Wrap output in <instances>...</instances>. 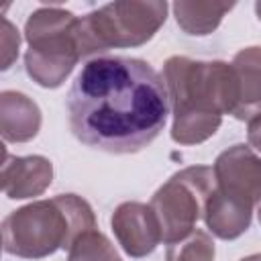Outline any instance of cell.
Listing matches in <instances>:
<instances>
[{
  "label": "cell",
  "instance_id": "obj_1",
  "mask_svg": "<svg viewBox=\"0 0 261 261\" xmlns=\"http://www.w3.org/2000/svg\"><path fill=\"white\" fill-rule=\"evenodd\" d=\"M73 137L86 147L126 155L151 145L169 114L163 75L137 57H94L67 92Z\"/></svg>",
  "mask_w": 261,
  "mask_h": 261
},
{
  "label": "cell",
  "instance_id": "obj_2",
  "mask_svg": "<svg viewBox=\"0 0 261 261\" xmlns=\"http://www.w3.org/2000/svg\"><path fill=\"white\" fill-rule=\"evenodd\" d=\"M163 82L173 112L171 139L200 145L222 124V114L237 108V80L226 61H196L173 55L163 63Z\"/></svg>",
  "mask_w": 261,
  "mask_h": 261
},
{
  "label": "cell",
  "instance_id": "obj_3",
  "mask_svg": "<svg viewBox=\"0 0 261 261\" xmlns=\"http://www.w3.org/2000/svg\"><path fill=\"white\" fill-rule=\"evenodd\" d=\"M96 228L92 206L77 194H59L12 210L2 220V247L8 255L43 259L67 249Z\"/></svg>",
  "mask_w": 261,
  "mask_h": 261
},
{
  "label": "cell",
  "instance_id": "obj_4",
  "mask_svg": "<svg viewBox=\"0 0 261 261\" xmlns=\"http://www.w3.org/2000/svg\"><path fill=\"white\" fill-rule=\"evenodd\" d=\"M77 22L73 12L59 6H41L27 18L24 69L41 88H59L82 59Z\"/></svg>",
  "mask_w": 261,
  "mask_h": 261
},
{
  "label": "cell",
  "instance_id": "obj_5",
  "mask_svg": "<svg viewBox=\"0 0 261 261\" xmlns=\"http://www.w3.org/2000/svg\"><path fill=\"white\" fill-rule=\"evenodd\" d=\"M167 8L161 0H118L88 12L77 22L82 57L145 45L163 27Z\"/></svg>",
  "mask_w": 261,
  "mask_h": 261
},
{
  "label": "cell",
  "instance_id": "obj_6",
  "mask_svg": "<svg viewBox=\"0 0 261 261\" xmlns=\"http://www.w3.org/2000/svg\"><path fill=\"white\" fill-rule=\"evenodd\" d=\"M216 188L212 167L192 165L175 171L151 198L149 206L161 228L165 245L177 243L196 230L204 206Z\"/></svg>",
  "mask_w": 261,
  "mask_h": 261
},
{
  "label": "cell",
  "instance_id": "obj_7",
  "mask_svg": "<svg viewBox=\"0 0 261 261\" xmlns=\"http://www.w3.org/2000/svg\"><path fill=\"white\" fill-rule=\"evenodd\" d=\"M212 171L218 192L249 208L261 204V157L249 145L237 143L224 149Z\"/></svg>",
  "mask_w": 261,
  "mask_h": 261
},
{
  "label": "cell",
  "instance_id": "obj_8",
  "mask_svg": "<svg viewBox=\"0 0 261 261\" xmlns=\"http://www.w3.org/2000/svg\"><path fill=\"white\" fill-rule=\"evenodd\" d=\"M110 226L122 251L135 259L151 255L163 241L155 212L143 202L118 204L110 216Z\"/></svg>",
  "mask_w": 261,
  "mask_h": 261
},
{
  "label": "cell",
  "instance_id": "obj_9",
  "mask_svg": "<svg viewBox=\"0 0 261 261\" xmlns=\"http://www.w3.org/2000/svg\"><path fill=\"white\" fill-rule=\"evenodd\" d=\"M53 181V163L43 155L14 157L4 155L2 192L10 200H27L41 196Z\"/></svg>",
  "mask_w": 261,
  "mask_h": 261
},
{
  "label": "cell",
  "instance_id": "obj_10",
  "mask_svg": "<svg viewBox=\"0 0 261 261\" xmlns=\"http://www.w3.org/2000/svg\"><path fill=\"white\" fill-rule=\"evenodd\" d=\"M230 67L237 80V108L232 116L237 120H251L261 114V47L241 49Z\"/></svg>",
  "mask_w": 261,
  "mask_h": 261
},
{
  "label": "cell",
  "instance_id": "obj_11",
  "mask_svg": "<svg viewBox=\"0 0 261 261\" xmlns=\"http://www.w3.org/2000/svg\"><path fill=\"white\" fill-rule=\"evenodd\" d=\"M41 130V110L33 98L16 90L0 94V135L6 143L33 141Z\"/></svg>",
  "mask_w": 261,
  "mask_h": 261
},
{
  "label": "cell",
  "instance_id": "obj_12",
  "mask_svg": "<svg viewBox=\"0 0 261 261\" xmlns=\"http://www.w3.org/2000/svg\"><path fill=\"white\" fill-rule=\"evenodd\" d=\"M251 216L253 208L224 196L216 188L204 206V222L208 230L222 241H232L247 232L251 226Z\"/></svg>",
  "mask_w": 261,
  "mask_h": 261
},
{
  "label": "cell",
  "instance_id": "obj_13",
  "mask_svg": "<svg viewBox=\"0 0 261 261\" xmlns=\"http://www.w3.org/2000/svg\"><path fill=\"white\" fill-rule=\"evenodd\" d=\"M234 8L232 2H188L179 0L171 4L177 27L192 37H204L218 29L224 14Z\"/></svg>",
  "mask_w": 261,
  "mask_h": 261
},
{
  "label": "cell",
  "instance_id": "obj_14",
  "mask_svg": "<svg viewBox=\"0 0 261 261\" xmlns=\"http://www.w3.org/2000/svg\"><path fill=\"white\" fill-rule=\"evenodd\" d=\"M67 261H122L114 245L98 228L84 232L67 251Z\"/></svg>",
  "mask_w": 261,
  "mask_h": 261
},
{
  "label": "cell",
  "instance_id": "obj_15",
  "mask_svg": "<svg viewBox=\"0 0 261 261\" xmlns=\"http://www.w3.org/2000/svg\"><path fill=\"white\" fill-rule=\"evenodd\" d=\"M214 255L216 247L212 237L206 230L196 228L186 239L167 245L165 261H214Z\"/></svg>",
  "mask_w": 261,
  "mask_h": 261
},
{
  "label": "cell",
  "instance_id": "obj_16",
  "mask_svg": "<svg viewBox=\"0 0 261 261\" xmlns=\"http://www.w3.org/2000/svg\"><path fill=\"white\" fill-rule=\"evenodd\" d=\"M0 43H2V69H8L12 65V61L18 57V45H20V35L16 31V27L8 20V18H2V37H0Z\"/></svg>",
  "mask_w": 261,
  "mask_h": 261
},
{
  "label": "cell",
  "instance_id": "obj_17",
  "mask_svg": "<svg viewBox=\"0 0 261 261\" xmlns=\"http://www.w3.org/2000/svg\"><path fill=\"white\" fill-rule=\"evenodd\" d=\"M247 141H249V147H251V149H255L257 153H261V114L249 120V126H247Z\"/></svg>",
  "mask_w": 261,
  "mask_h": 261
},
{
  "label": "cell",
  "instance_id": "obj_18",
  "mask_svg": "<svg viewBox=\"0 0 261 261\" xmlns=\"http://www.w3.org/2000/svg\"><path fill=\"white\" fill-rule=\"evenodd\" d=\"M241 261H261V253H253V255H247V257H243Z\"/></svg>",
  "mask_w": 261,
  "mask_h": 261
},
{
  "label": "cell",
  "instance_id": "obj_19",
  "mask_svg": "<svg viewBox=\"0 0 261 261\" xmlns=\"http://www.w3.org/2000/svg\"><path fill=\"white\" fill-rule=\"evenodd\" d=\"M255 14H257V18L261 20V2H255Z\"/></svg>",
  "mask_w": 261,
  "mask_h": 261
},
{
  "label": "cell",
  "instance_id": "obj_20",
  "mask_svg": "<svg viewBox=\"0 0 261 261\" xmlns=\"http://www.w3.org/2000/svg\"><path fill=\"white\" fill-rule=\"evenodd\" d=\"M257 216H259V224H261V204H259V208H257Z\"/></svg>",
  "mask_w": 261,
  "mask_h": 261
}]
</instances>
